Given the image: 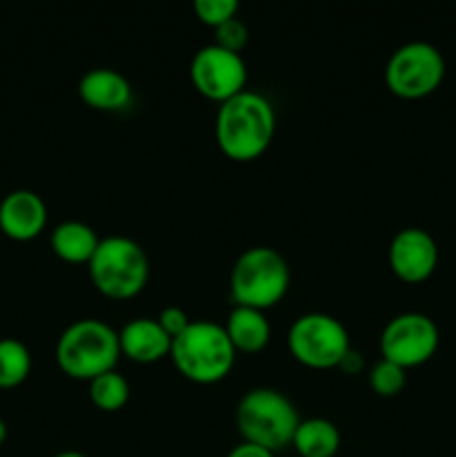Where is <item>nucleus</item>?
<instances>
[{
	"instance_id": "obj_1",
	"label": "nucleus",
	"mask_w": 456,
	"mask_h": 457,
	"mask_svg": "<svg viewBox=\"0 0 456 457\" xmlns=\"http://www.w3.org/2000/svg\"><path fill=\"white\" fill-rule=\"evenodd\" d=\"M275 137V110L258 92L244 89L222 103L215 116V141L224 156L237 163L259 159Z\"/></svg>"
},
{
	"instance_id": "obj_2",
	"label": "nucleus",
	"mask_w": 456,
	"mask_h": 457,
	"mask_svg": "<svg viewBox=\"0 0 456 457\" xmlns=\"http://www.w3.org/2000/svg\"><path fill=\"white\" fill-rule=\"evenodd\" d=\"M119 360V330L94 317L72 321L56 342L58 369L79 382H92L98 375L114 370Z\"/></svg>"
},
{
	"instance_id": "obj_3",
	"label": "nucleus",
	"mask_w": 456,
	"mask_h": 457,
	"mask_svg": "<svg viewBox=\"0 0 456 457\" xmlns=\"http://www.w3.org/2000/svg\"><path fill=\"white\" fill-rule=\"evenodd\" d=\"M170 360L188 382L208 386L231 375L237 353L222 324L197 320L174 339Z\"/></svg>"
},
{
	"instance_id": "obj_4",
	"label": "nucleus",
	"mask_w": 456,
	"mask_h": 457,
	"mask_svg": "<svg viewBox=\"0 0 456 457\" xmlns=\"http://www.w3.org/2000/svg\"><path fill=\"white\" fill-rule=\"evenodd\" d=\"M235 422L241 442L277 453L291 446L302 420L284 393L262 386L241 397L235 411Z\"/></svg>"
},
{
	"instance_id": "obj_5",
	"label": "nucleus",
	"mask_w": 456,
	"mask_h": 457,
	"mask_svg": "<svg viewBox=\"0 0 456 457\" xmlns=\"http://www.w3.org/2000/svg\"><path fill=\"white\" fill-rule=\"evenodd\" d=\"M92 286L107 299L125 302L146 288L150 262L139 241L123 235L103 237L88 263Z\"/></svg>"
},
{
	"instance_id": "obj_6",
	"label": "nucleus",
	"mask_w": 456,
	"mask_h": 457,
	"mask_svg": "<svg viewBox=\"0 0 456 457\" xmlns=\"http://www.w3.org/2000/svg\"><path fill=\"white\" fill-rule=\"evenodd\" d=\"M289 286V263L282 253L268 245L244 250L231 270V297L235 306L266 312L286 297Z\"/></svg>"
},
{
	"instance_id": "obj_7",
	"label": "nucleus",
	"mask_w": 456,
	"mask_h": 457,
	"mask_svg": "<svg viewBox=\"0 0 456 457\" xmlns=\"http://www.w3.org/2000/svg\"><path fill=\"white\" fill-rule=\"evenodd\" d=\"M286 346L298 364L313 370H329L338 369L351 348V339L338 317L326 312H307L291 324Z\"/></svg>"
},
{
	"instance_id": "obj_8",
	"label": "nucleus",
	"mask_w": 456,
	"mask_h": 457,
	"mask_svg": "<svg viewBox=\"0 0 456 457\" xmlns=\"http://www.w3.org/2000/svg\"><path fill=\"white\" fill-rule=\"evenodd\" d=\"M445 79V58L441 49L425 40L401 45L384 65V85L405 101H418L441 87Z\"/></svg>"
},
{
	"instance_id": "obj_9",
	"label": "nucleus",
	"mask_w": 456,
	"mask_h": 457,
	"mask_svg": "<svg viewBox=\"0 0 456 457\" xmlns=\"http://www.w3.org/2000/svg\"><path fill=\"white\" fill-rule=\"evenodd\" d=\"M441 333L432 317L423 312H402L380 333V357L401 369L410 370L423 366L436 355Z\"/></svg>"
},
{
	"instance_id": "obj_10",
	"label": "nucleus",
	"mask_w": 456,
	"mask_h": 457,
	"mask_svg": "<svg viewBox=\"0 0 456 457\" xmlns=\"http://www.w3.org/2000/svg\"><path fill=\"white\" fill-rule=\"evenodd\" d=\"M190 80L201 96L222 105L244 92L249 67L241 54H232L213 43L197 49L192 56Z\"/></svg>"
},
{
	"instance_id": "obj_11",
	"label": "nucleus",
	"mask_w": 456,
	"mask_h": 457,
	"mask_svg": "<svg viewBox=\"0 0 456 457\" xmlns=\"http://www.w3.org/2000/svg\"><path fill=\"white\" fill-rule=\"evenodd\" d=\"M389 268L405 284H423L436 272L438 244L423 228H402L389 241Z\"/></svg>"
},
{
	"instance_id": "obj_12",
	"label": "nucleus",
	"mask_w": 456,
	"mask_h": 457,
	"mask_svg": "<svg viewBox=\"0 0 456 457\" xmlns=\"http://www.w3.org/2000/svg\"><path fill=\"white\" fill-rule=\"evenodd\" d=\"M47 226V205L34 190H13L0 201V232L13 241H31Z\"/></svg>"
},
{
	"instance_id": "obj_13",
	"label": "nucleus",
	"mask_w": 456,
	"mask_h": 457,
	"mask_svg": "<svg viewBox=\"0 0 456 457\" xmlns=\"http://www.w3.org/2000/svg\"><path fill=\"white\" fill-rule=\"evenodd\" d=\"M121 355L134 364H155L170 357L173 339L152 317H134L119 330Z\"/></svg>"
},
{
	"instance_id": "obj_14",
	"label": "nucleus",
	"mask_w": 456,
	"mask_h": 457,
	"mask_svg": "<svg viewBox=\"0 0 456 457\" xmlns=\"http://www.w3.org/2000/svg\"><path fill=\"white\" fill-rule=\"evenodd\" d=\"M79 96L85 105L97 112H119L132 101V87L121 71L94 67L80 76Z\"/></svg>"
},
{
	"instance_id": "obj_15",
	"label": "nucleus",
	"mask_w": 456,
	"mask_h": 457,
	"mask_svg": "<svg viewBox=\"0 0 456 457\" xmlns=\"http://www.w3.org/2000/svg\"><path fill=\"white\" fill-rule=\"evenodd\" d=\"M224 328H226V335L235 353L255 355V353H262L271 342L268 317L266 312L258 311V308L232 306Z\"/></svg>"
},
{
	"instance_id": "obj_16",
	"label": "nucleus",
	"mask_w": 456,
	"mask_h": 457,
	"mask_svg": "<svg viewBox=\"0 0 456 457\" xmlns=\"http://www.w3.org/2000/svg\"><path fill=\"white\" fill-rule=\"evenodd\" d=\"M101 237L97 235L92 226L83 221H63L58 223L49 237L54 254L61 262L74 263V266H88L89 259L97 253Z\"/></svg>"
},
{
	"instance_id": "obj_17",
	"label": "nucleus",
	"mask_w": 456,
	"mask_h": 457,
	"mask_svg": "<svg viewBox=\"0 0 456 457\" xmlns=\"http://www.w3.org/2000/svg\"><path fill=\"white\" fill-rule=\"evenodd\" d=\"M340 445H342L340 428L325 418L302 420L291 442L300 457H335Z\"/></svg>"
},
{
	"instance_id": "obj_18",
	"label": "nucleus",
	"mask_w": 456,
	"mask_h": 457,
	"mask_svg": "<svg viewBox=\"0 0 456 457\" xmlns=\"http://www.w3.org/2000/svg\"><path fill=\"white\" fill-rule=\"evenodd\" d=\"M31 353L21 339H0V388L9 391L16 388L30 378Z\"/></svg>"
},
{
	"instance_id": "obj_19",
	"label": "nucleus",
	"mask_w": 456,
	"mask_h": 457,
	"mask_svg": "<svg viewBox=\"0 0 456 457\" xmlns=\"http://www.w3.org/2000/svg\"><path fill=\"white\" fill-rule=\"evenodd\" d=\"M89 384V402L103 413H116L123 409L130 400V384L119 370H107V373L94 378Z\"/></svg>"
},
{
	"instance_id": "obj_20",
	"label": "nucleus",
	"mask_w": 456,
	"mask_h": 457,
	"mask_svg": "<svg viewBox=\"0 0 456 457\" xmlns=\"http://www.w3.org/2000/svg\"><path fill=\"white\" fill-rule=\"evenodd\" d=\"M369 386L380 397L401 395L407 386V370L387 360H380L369 370Z\"/></svg>"
},
{
	"instance_id": "obj_21",
	"label": "nucleus",
	"mask_w": 456,
	"mask_h": 457,
	"mask_svg": "<svg viewBox=\"0 0 456 457\" xmlns=\"http://www.w3.org/2000/svg\"><path fill=\"white\" fill-rule=\"evenodd\" d=\"M192 12L199 18V22L217 29L219 25H224V22H228L231 18L237 16L240 3H237V0H195Z\"/></svg>"
},
{
	"instance_id": "obj_22",
	"label": "nucleus",
	"mask_w": 456,
	"mask_h": 457,
	"mask_svg": "<svg viewBox=\"0 0 456 457\" xmlns=\"http://www.w3.org/2000/svg\"><path fill=\"white\" fill-rule=\"evenodd\" d=\"M215 45L232 54L244 52V47L249 45V27H246V22L235 16L224 22V25H219L215 29Z\"/></svg>"
},
{
	"instance_id": "obj_23",
	"label": "nucleus",
	"mask_w": 456,
	"mask_h": 457,
	"mask_svg": "<svg viewBox=\"0 0 456 457\" xmlns=\"http://www.w3.org/2000/svg\"><path fill=\"white\" fill-rule=\"evenodd\" d=\"M156 321H159V326L165 330V335H168L173 342L192 324V320L186 315V311L179 306H165L164 311L159 312V317H156Z\"/></svg>"
},
{
	"instance_id": "obj_24",
	"label": "nucleus",
	"mask_w": 456,
	"mask_h": 457,
	"mask_svg": "<svg viewBox=\"0 0 456 457\" xmlns=\"http://www.w3.org/2000/svg\"><path fill=\"white\" fill-rule=\"evenodd\" d=\"M338 370L344 375H360L365 370V357H362V353L356 351V348H349L347 355L338 364Z\"/></svg>"
},
{
	"instance_id": "obj_25",
	"label": "nucleus",
	"mask_w": 456,
	"mask_h": 457,
	"mask_svg": "<svg viewBox=\"0 0 456 457\" xmlns=\"http://www.w3.org/2000/svg\"><path fill=\"white\" fill-rule=\"evenodd\" d=\"M226 457H275V453L262 449V446L249 445V442H240V445L228 451Z\"/></svg>"
},
{
	"instance_id": "obj_26",
	"label": "nucleus",
	"mask_w": 456,
	"mask_h": 457,
	"mask_svg": "<svg viewBox=\"0 0 456 457\" xmlns=\"http://www.w3.org/2000/svg\"><path fill=\"white\" fill-rule=\"evenodd\" d=\"M7 433H9L7 422H4V420H0V446H3L4 440H7Z\"/></svg>"
},
{
	"instance_id": "obj_27",
	"label": "nucleus",
	"mask_w": 456,
	"mask_h": 457,
	"mask_svg": "<svg viewBox=\"0 0 456 457\" xmlns=\"http://www.w3.org/2000/svg\"><path fill=\"white\" fill-rule=\"evenodd\" d=\"M54 457H88V455L80 453V451H61V453H56Z\"/></svg>"
}]
</instances>
